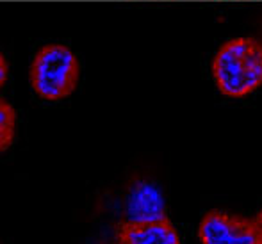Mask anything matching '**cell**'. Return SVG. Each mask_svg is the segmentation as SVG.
I'll return each instance as SVG.
<instances>
[{"label":"cell","instance_id":"cell-1","mask_svg":"<svg viewBox=\"0 0 262 244\" xmlns=\"http://www.w3.org/2000/svg\"><path fill=\"white\" fill-rule=\"evenodd\" d=\"M217 90L232 98L246 97L262 86V45L252 38L227 41L212 61Z\"/></svg>","mask_w":262,"mask_h":244},{"label":"cell","instance_id":"cell-7","mask_svg":"<svg viewBox=\"0 0 262 244\" xmlns=\"http://www.w3.org/2000/svg\"><path fill=\"white\" fill-rule=\"evenodd\" d=\"M7 80V64H6V57L0 55V84H6Z\"/></svg>","mask_w":262,"mask_h":244},{"label":"cell","instance_id":"cell-6","mask_svg":"<svg viewBox=\"0 0 262 244\" xmlns=\"http://www.w3.org/2000/svg\"><path fill=\"white\" fill-rule=\"evenodd\" d=\"M16 134V110L7 100H0V150L13 145Z\"/></svg>","mask_w":262,"mask_h":244},{"label":"cell","instance_id":"cell-4","mask_svg":"<svg viewBox=\"0 0 262 244\" xmlns=\"http://www.w3.org/2000/svg\"><path fill=\"white\" fill-rule=\"evenodd\" d=\"M118 244H182L177 228L168 219L128 221L118 227Z\"/></svg>","mask_w":262,"mask_h":244},{"label":"cell","instance_id":"cell-8","mask_svg":"<svg viewBox=\"0 0 262 244\" xmlns=\"http://www.w3.org/2000/svg\"><path fill=\"white\" fill-rule=\"evenodd\" d=\"M255 227H257V239H259V244H262V210L257 214L255 219Z\"/></svg>","mask_w":262,"mask_h":244},{"label":"cell","instance_id":"cell-3","mask_svg":"<svg viewBox=\"0 0 262 244\" xmlns=\"http://www.w3.org/2000/svg\"><path fill=\"white\" fill-rule=\"evenodd\" d=\"M202 244H259L255 221L223 210H210L198 227Z\"/></svg>","mask_w":262,"mask_h":244},{"label":"cell","instance_id":"cell-2","mask_svg":"<svg viewBox=\"0 0 262 244\" xmlns=\"http://www.w3.org/2000/svg\"><path fill=\"white\" fill-rule=\"evenodd\" d=\"M31 87L39 98L59 102L75 91L80 77L77 55L61 43H49L31 62Z\"/></svg>","mask_w":262,"mask_h":244},{"label":"cell","instance_id":"cell-5","mask_svg":"<svg viewBox=\"0 0 262 244\" xmlns=\"http://www.w3.org/2000/svg\"><path fill=\"white\" fill-rule=\"evenodd\" d=\"M127 212L130 221H159L166 219L164 202L156 187L150 184H138L128 196Z\"/></svg>","mask_w":262,"mask_h":244}]
</instances>
